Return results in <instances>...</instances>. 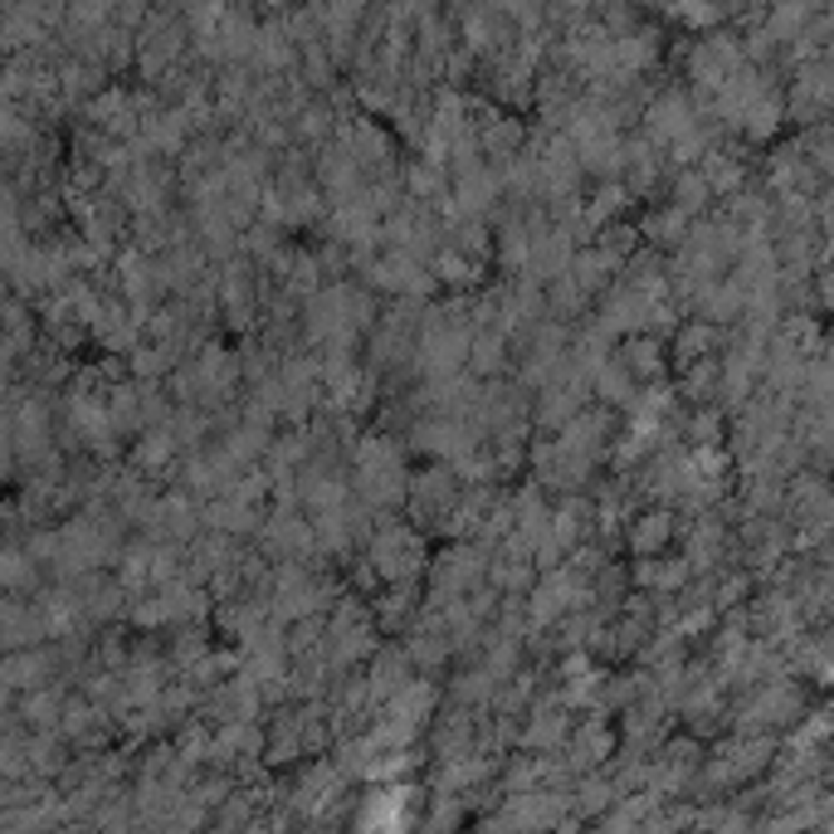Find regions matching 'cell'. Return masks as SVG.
<instances>
[{
  "label": "cell",
  "mask_w": 834,
  "mask_h": 834,
  "mask_svg": "<svg viewBox=\"0 0 834 834\" xmlns=\"http://www.w3.org/2000/svg\"><path fill=\"white\" fill-rule=\"evenodd\" d=\"M674 532H678L674 512L669 508H654V512H645V518L630 528V547L639 551V557H654V551H664V547L674 542Z\"/></svg>",
  "instance_id": "cell-5"
},
{
  "label": "cell",
  "mask_w": 834,
  "mask_h": 834,
  "mask_svg": "<svg viewBox=\"0 0 834 834\" xmlns=\"http://www.w3.org/2000/svg\"><path fill=\"white\" fill-rule=\"evenodd\" d=\"M708 196H713V190H708V181H703V176H693V171L678 176L674 205H678V210H684V215H698L703 205H708Z\"/></svg>",
  "instance_id": "cell-11"
},
{
  "label": "cell",
  "mask_w": 834,
  "mask_h": 834,
  "mask_svg": "<svg viewBox=\"0 0 834 834\" xmlns=\"http://www.w3.org/2000/svg\"><path fill=\"white\" fill-rule=\"evenodd\" d=\"M561 747H567V766H571V772H590V766H600L606 756H615V733L600 723V713H590V723L571 727Z\"/></svg>",
  "instance_id": "cell-2"
},
{
  "label": "cell",
  "mask_w": 834,
  "mask_h": 834,
  "mask_svg": "<svg viewBox=\"0 0 834 834\" xmlns=\"http://www.w3.org/2000/svg\"><path fill=\"white\" fill-rule=\"evenodd\" d=\"M410 615H415V606H410V590H405V581H395V590L381 600V630H405Z\"/></svg>",
  "instance_id": "cell-10"
},
{
  "label": "cell",
  "mask_w": 834,
  "mask_h": 834,
  "mask_svg": "<svg viewBox=\"0 0 834 834\" xmlns=\"http://www.w3.org/2000/svg\"><path fill=\"white\" fill-rule=\"evenodd\" d=\"M684 229H688V215L678 210H659V215H649L645 220V239L654 249H669V245H678V239H684Z\"/></svg>",
  "instance_id": "cell-8"
},
{
  "label": "cell",
  "mask_w": 834,
  "mask_h": 834,
  "mask_svg": "<svg viewBox=\"0 0 834 834\" xmlns=\"http://www.w3.org/2000/svg\"><path fill=\"white\" fill-rule=\"evenodd\" d=\"M717 352V332H713V323H688L684 332H678V342H674V362H678V371L684 366H693V362H703V356H713Z\"/></svg>",
  "instance_id": "cell-7"
},
{
  "label": "cell",
  "mask_w": 834,
  "mask_h": 834,
  "mask_svg": "<svg viewBox=\"0 0 834 834\" xmlns=\"http://www.w3.org/2000/svg\"><path fill=\"white\" fill-rule=\"evenodd\" d=\"M625 366H630V376L639 381V386H649V381H664V346L659 337H630L625 342V356H620Z\"/></svg>",
  "instance_id": "cell-6"
},
{
  "label": "cell",
  "mask_w": 834,
  "mask_h": 834,
  "mask_svg": "<svg viewBox=\"0 0 834 834\" xmlns=\"http://www.w3.org/2000/svg\"><path fill=\"white\" fill-rule=\"evenodd\" d=\"M590 391L600 395V405H630L639 381L630 376V366H625V362H606V356H600V362L590 366Z\"/></svg>",
  "instance_id": "cell-4"
},
{
  "label": "cell",
  "mask_w": 834,
  "mask_h": 834,
  "mask_svg": "<svg viewBox=\"0 0 834 834\" xmlns=\"http://www.w3.org/2000/svg\"><path fill=\"white\" fill-rule=\"evenodd\" d=\"M688 561L684 557H639V567H635V586L639 590H649V596H674V590H684L688 586Z\"/></svg>",
  "instance_id": "cell-3"
},
{
  "label": "cell",
  "mask_w": 834,
  "mask_h": 834,
  "mask_svg": "<svg viewBox=\"0 0 834 834\" xmlns=\"http://www.w3.org/2000/svg\"><path fill=\"white\" fill-rule=\"evenodd\" d=\"M615 795H620V791H615L610 776H586L581 786H576L571 801H576V811H581V820H586V815H600L606 805H615Z\"/></svg>",
  "instance_id": "cell-9"
},
{
  "label": "cell",
  "mask_w": 834,
  "mask_h": 834,
  "mask_svg": "<svg viewBox=\"0 0 834 834\" xmlns=\"http://www.w3.org/2000/svg\"><path fill=\"white\" fill-rule=\"evenodd\" d=\"M371 567H376L381 581H415L425 571V542L405 528V522H381L371 528Z\"/></svg>",
  "instance_id": "cell-1"
}]
</instances>
